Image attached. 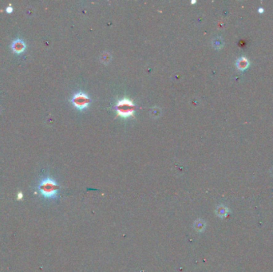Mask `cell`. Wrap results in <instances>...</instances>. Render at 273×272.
<instances>
[{"mask_svg": "<svg viewBox=\"0 0 273 272\" xmlns=\"http://www.w3.org/2000/svg\"><path fill=\"white\" fill-rule=\"evenodd\" d=\"M70 101H71L73 107L80 111L85 110L88 108L89 104H90V99H89V96L81 91L73 94Z\"/></svg>", "mask_w": 273, "mask_h": 272, "instance_id": "cell-3", "label": "cell"}, {"mask_svg": "<svg viewBox=\"0 0 273 272\" xmlns=\"http://www.w3.org/2000/svg\"><path fill=\"white\" fill-rule=\"evenodd\" d=\"M38 190L39 193L45 198L54 199L57 197L59 191V185L54 179L47 177L38 183Z\"/></svg>", "mask_w": 273, "mask_h": 272, "instance_id": "cell-1", "label": "cell"}, {"mask_svg": "<svg viewBox=\"0 0 273 272\" xmlns=\"http://www.w3.org/2000/svg\"><path fill=\"white\" fill-rule=\"evenodd\" d=\"M1 112H2V108L0 106V114H1Z\"/></svg>", "mask_w": 273, "mask_h": 272, "instance_id": "cell-8", "label": "cell"}, {"mask_svg": "<svg viewBox=\"0 0 273 272\" xmlns=\"http://www.w3.org/2000/svg\"><path fill=\"white\" fill-rule=\"evenodd\" d=\"M6 11L7 12V13H9V14H10V13H12V11H13V8H12V6H7V7L6 8Z\"/></svg>", "mask_w": 273, "mask_h": 272, "instance_id": "cell-7", "label": "cell"}, {"mask_svg": "<svg viewBox=\"0 0 273 272\" xmlns=\"http://www.w3.org/2000/svg\"><path fill=\"white\" fill-rule=\"evenodd\" d=\"M26 48V43L25 41H22V39L18 38V39H15L13 41V42L11 43V49L13 50V52L15 53H23L25 51V49Z\"/></svg>", "mask_w": 273, "mask_h": 272, "instance_id": "cell-4", "label": "cell"}, {"mask_svg": "<svg viewBox=\"0 0 273 272\" xmlns=\"http://www.w3.org/2000/svg\"><path fill=\"white\" fill-rule=\"evenodd\" d=\"M248 65H249L248 61H247V60L246 59V58H244V57L239 58V59L237 61V62H236V65H237L238 69H241V70L245 69L248 66Z\"/></svg>", "mask_w": 273, "mask_h": 272, "instance_id": "cell-5", "label": "cell"}, {"mask_svg": "<svg viewBox=\"0 0 273 272\" xmlns=\"http://www.w3.org/2000/svg\"><path fill=\"white\" fill-rule=\"evenodd\" d=\"M135 108H136V106H135L133 101L129 98L124 97V98L120 99L117 101L115 104L114 109L119 117L127 119L133 116L135 112Z\"/></svg>", "mask_w": 273, "mask_h": 272, "instance_id": "cell-2", "label": "cell"}, {"mask_svg": "<svg viewBox=\"0 0 273 272\" xmlns=\"http://www.w3.org/2000/svg\"><path fill=\"white\" fill-rule=\"evenodd\" d=\"M194 227L196 231H202L204 228V222L202 220H196L194 223Z\"/></svg>", "mask_w": 273, "mask_h": 272, "instance_id": "cell-6", "label": "cell"}]
</instances>
